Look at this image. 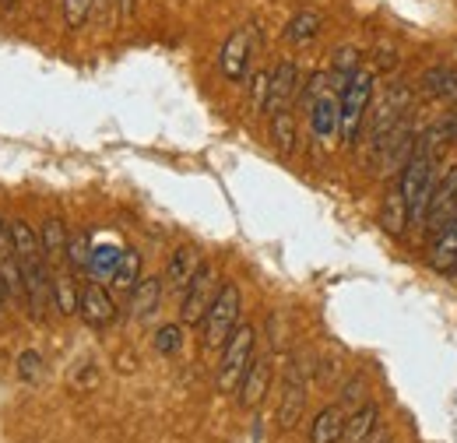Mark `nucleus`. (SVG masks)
<instances>
[{"instance_id": "obj_31", "label": "nucleus", "mask_w": 457, "mask_h": 443, "mask_svg": "<svg viewBox=\"0 0 457 443\" xmlns=\"http://www.w3.org/2000/svg\"><path fill=\"white\" fill-rule=\"evenodd\" d=\"M268 85H271V71H257L250 78V106H253V113H264V106H268Z\"/></svg>"}, {"instance_id": "obj_39", "label": "nucleus", "mask_w": 457, "mask_h": 443, "mask_svg": "<svg viewBox=\"0 0 457 443\" xmlns=\"http://www.w3.org/2000/svg\"><path fill=\"white\" fill-rule=\"evenodd\" d=\"M454 275H457V272H454Z\"/></svg>"}, {"instance_id": "obj_38", "label": "nucleus", "mask_w": 457, "mask_h": 443, "mask_svg": "<svg viewBox=\"0 0 457 443\" xmlns=\"http://www.w3.org/2000/svg\"><path fill=\"white\" fill-rule=\"evenodd\" d=\"M7 4H18V0H7Z\"/></svg>"}, {"instance_id": "obj_20", "label": "nucleus", "mask_w": 457, "mask_h": 443, "mask_svg": "<svg viewBox=\"0 0 457 443\" xmlns=\"http://www.w3.org/2000/svg\"><path fill=\"white\" fill-rule=\"evenodd\" d=\"M11 243H14V257H18V261H46V257H43L39 232H36L29 222H21V219L11 222Z\"/></svg>"}, {"instance_id": "obj_37", "label": "nucleus", "mask_w": 457, "mask_h": 443, "mask_svg": "<svg viewBox=\"0 0 457 443\" xmlns=\"http://www.w3.org/2000/svg\"><path fill=\"white\" fill-rule=\"evenodd\" d=\"M116 7H120V14H130V0H116Z\"/></svg>"}, {"instance_id": "obj_12", "label": "nucleus", "mask_w": 457, "mask_h": 443, "mask_svg": "<svg viewBox=\"0 0 457 443\" xmlns=\"http://www.w3.org/2000/svg\"><path fill=\"white\" fill-rule=\"evenodd\" d=\"M271 388V359H257L253 355V363H250V370L243 373V380H239V408H246V412H253V408H261V401H264V394Z\"/></svg>"}, {"instance_id": "obj_32", "label": "nucleus", "mask_w": 457, "mask_h": 443, "mask_svg": "<svg viewBox=\"0 0 457 443\" xmlns=\"http://www.w3.org/2000/svg\"><path fill=\"white\" fill-rule=\"evenodd\" d=\"M18 377H21L25 384H36V380L43 377V355L32 352V348L21 352V355H18Z\"/></svg>"}, {"instance_id": "obj_36", "label": "nucleus", "mask_w": 457, "mask_h": 443, "mask_svg": "<svg viewBox=\"0 0 457 443\" xmlns=\"http://www.w3.org/2000/svg\"><path fill=\"white\" fill-rule=\"evenodd\" d=\"M362 443H391V437H387V430H373Z\"/></svg>"}, {"instance_id": "obj_10", "label": "nucleus", "mask_w": 457, "mask_h": 443, "mask_svg": "<svg viewBox=\"0 0 457 443\" xmlns=\"http://www.w3.org/2000/svg\"><path fill=\"white\" fill-rule=\"evenodd\" d=\"M78 313L85 317V324L88 328H110L116 321V303L113 296L99 285V281H88L85 288H81V299H78Z\"/></svg>"}, {"instance_id": "obj_22", "label": "nucleus", "mask_w": 457, "mask_h": 443, "mask_svg": "<svg viewBox=\"0 0 457 443\" xmlns=\"http://www.w3.org/2000/svg\"><path fill=\"white\" fill-rule=\"evenodd\" d=\"M67 225L60 219L43 222V232H39V243H43V257L46 261H63L67 257Z\"/></svg>"}, {"instance_id": "obj_1", "label": "nucleus", "mask_w": 457, "mask_h": 443, "mask_svg": "<svg viewBox=\"0 0 457 443\" xmlns=\"http://www.w3.org/2000/svg\"><path fill=\"white\" fill-rule=\"evenodd\" d=\"M373 85H377V78H373V71H366V67H359L348 81L342 85V99H338V134H342L345 145H355L359 141V134H362V127H366V113H370V103H373Z\"/></svg>"}, {"instance_id": "obj_15", "label": "nucleus", "mask_w": 457, "mask_h": 443, "mask_svg": "<svg viewBox=\"0 0 457 443\" xmlns=\"http://www.w3.org/2000/svg\"><path fill=\"white\" fill-rule=\"evenodd\" d=\"M338 113H342V106H338V96L331 88L310 106V127L320 141H331L338 134Z\"/></svg>"}, {"instance_id": "obj_2", "label": "nucleus", "mask_w": 457, "mask_h": 443, "mask_svg": "<svg viewBox=\"0 0 457 443\" xmlns=\"http://www.w3.org/2000/svg\"><path fill=\"white\" fill-rule=\"evenodd\" d=\"M239 310H243V296H239V285L236 281H222L204 321H201V338H204V348H222L226 338L239 328Z\"/></svg>"}, {"instance_id": "obj_16", "label": "nucleus", "mask_w": 457, "mask_h": 443, "mask_svg": "<svg viewBox=\"0 0 457 443\" xmlns=\"http://www.w3.org/2000/svg\"><path fill=\"white\" fill-rule=\"evenodd\" d=\"M201 254L194 250V247H179V250H172L170 264H166V281H170V288L176 292H183L187 285H190V278L201 272Z\"/></svg>"}, {"instance_id": "obj_6", "label": "nucleus", "mask_w": 457, "mask_h": 443, "mask_svg": "<svg viewBox=\"0 0 457 443\" xmlns=\"http://www.w3.org/2000/svg\"><path fill=\"white\" fill-rule=\"evenodd\" d=\"M253 39H257V29H253V25H243V29H236V32L228 36L226 46H222V54H219L222 74H226L228 81H236V85H239V81L246 78V71H250Z\"/></svg>"}, {"instance_id": "obj_26", "label": "nucleus", "mask_w": 457, "mask_h": 443, "mask_svg": "<svg viewBox=\"0 0 457 443\" xmlns=\"http://www.w3.org/2000/svg\"><path fill=\"white\" fill-rule=\"evenodd\" d=\"M74 272H88V261H92V236L88 232H74L67 239V257H63Z\"/></svg>"}, {"instance_id": "obj_35", "label": "nucleus", "mask_w": 457, "mask_h": 443, "mask_svg": "<svg viewBox=\"0 0 457 443\" xmlns=\"http://www.w3.org/2000/svg\"><path fill=\"white\" fill-rule=\"evenodd\" d=\"M355 390H362V384H359V380H352V384H348V388H345V401H348V405H355V408H359V394H355Z\"/></svg>"}, {"instance_id": "obj_30", "label": "nucleus", "mask_w": 457, "mask_h": 443, "mask_svg": "<svg viewBox=\"0 0 457 443\" xmlns=\"http://www.w3.org/2000/svg\"><path fill=\"white\" fill-rule=\"evenodd\" d=\"M60 11H63L67 29H81L92 14V0H60Z\"/></svg>"}, {"instance_id": "obj_28", "label": "nucleus", "mask_w": 457, "mask_h": 443, "mask_svg": "<svg viewBox=\"0 0 457 443\" xmlns=\"http://www.w3.org/2000/svg\"><path fill=\"white\" fill-rule=\"evenodd\" d=\"M179 348H183V324H162V328L155 331V352L172 355V352H179Z\"/></svg>"}, {"instance_id": "obj_9", "label": "nucleus", "mask_w": 457, "mask_h": 443, "mask_svg": "<svg viewBox=\"0 0 457 443\" xmlns=\"http://www.w3.org/2000/svg\"><path fill=\"white\" fill-rule=\"evenodd\" d=\"M426 261H429V268L440 272V275H454L457 272V212L444 222V229H436V232L429 236Z\"/></svg>"}, {"instance_id": "obj_17", "label": "nucleus", "mask_w": 457, "mask_h": 443, "mask_svg": "<svg viewBox=\"0 0 457 443\" xmlns=\"http://www.w3.org/2000/svg\"><path fill=\"white\" fill-rule=\"evenodd\" d=\"M320 29H324V14L313 11V7H303V11H295V14L288 18L286 43H292V46H306V43H313V39L320 36Z\"/></svg>"}, {"instance_id": "obj_21", "label": "nucleus", "mask_w": 457, "mask_h": 443, "mask_svg": "<svg viewBox=\"0 0 457 443\" xmlns=\"http://www.w3.org/2000/svg\"><path fill=\"white\" fill-rule=\"evenodd\" d=\"M380 225H384V232L387 236H395L401 239L404 236V229H408V208H404V197H401V190H387V197H384V208H380Z\"/></svg>"}, {"instance_id": "obj_7", "label": "nucleus", "mask_w": 457, "mask_h": 443, "mask_svg": "<svg viewBox=\"0 0 457 443\" xmlns=\"http://www.w3.org/2000/svg\"><path fill=\"white\" fill-rule=\"evenodd\" d=\"M306 408V370L292 359L286 370V384H282V401H278V426L295 430Z\"/></svg>"}, {"instance_id": "obj_34", "label": "nucleus", "mask_w": 457, "mask_h": 443, "mask_svg": "<svg viewBox=\"0 0 457 443\" xmlns=\"http://www.w3.org/2000/svg\"><path fill=\"white\" fill-rule=\"evenodd\" d=\"M395 63H398V54H395V46H380V50H377V67H380V71H391Z\"/></svg>"}, {"instance_id": "obj_25", "label": "nucleus", "mask_w": 457, "mask_h": 443, "mask_svg": "<svg viewBox=\"0 0 457 443\" xmlns=\"http://www.w3.org/2000/svg\"><path fill=\"white\" fill-rule=\"evenodd\" d=\"M271 138H275V145H278L282 155H292V152H295V141H299V138H295V116L288 110L271 116Z\"/></svg>"}, {"instance_id": "obj_24", "label": "nucleus", "mask_w": 457, "mask_h": 443, "mask_svg": "<svg viewBox=\"0 0 457 443\" xmlns=\"http://www.w3.org/2000/svg\"><path fill=\"white\" fill-rule=\"evenodd\" d=\"M78 299H81V288L71 275H57L54 278V310H60L63 317L78 313Z\"/></svg>"}, {"instance_id": "obj_19", "label": "nucleus", "mask_w": 457, "mask_h": 443, "mask_svg": "<svg viewBox=\"0 0 457 443\" xmlns=\"http://www.w3.org/2000/svg\"><path fill=\"white\" fill-rule=\"evenodd\" d=\"M345 430V412L342 405H328L317 412L313 426H310V443H342Z\"/></svg>"}, {"instance_id": "obj_13", "label": "nucleus", "mask_w": 457, "mask_h": 443, "mask_svg": "<svg viewBox=\"0 0 457 443\" xmlns=\"http://www.w3.org/2000/svg\"><path fill=\"white\" fill-rule=\"evenodd\" d=\"M419 85H422V92H426L429 99H444V103L457 99V71L451 63H433V67H426L422 78H419Z\"/></svg>"}, {"instance_id": "obj_29", "label": "nucleus", "mask_w": 457, "mask_h": 443, "mask_svg": "<svg viewBox=\"0 0 457 443\" xmlns=\"http://www.w3.org/2000/svg\"><path fill=\"white\" fill-rule=\"evenodd\" d=\"M331 71H335V78L338 81H348L355 71H359V50L355 46H338V54H335V63H331Z\"/></svg>"}, {"instance_id": "obj_14", "label": "nucleus", "mask_w": 457, "mask_h": 443, "mask_svg": "<svg viewBox=\"0 0 457 443\" xmlns=\"http://www.w3.org/2000/svg\"><path fill=\"white\" fill-rule=\"evenodd\" d=\"M127 296H130V317L134 321H148L162 303V278H141Z\"/></svg>"}, {"instance_id": "obj_23", "label": "nucleus", "mask_w": 457, "mask_h": 443, "mask_svg": "<svg viewBox=\"0 0 457 443\" xmlns=\"http://www.w3.org/2000/svg\"><path fill=\"white\" fill-rule=\"evenodd\" d=\"M116 292H130L141 281V254L137 250H123V257L116 261L113 275H110Z\"/></svg>"}, {"instance_id": "obj_27", "label": "nucleus", "mask_w": 457, "mask_h": 443, "mask_svg": "<svg viewBox=\"0 0 457 443\" xmlns=\"http://www.w3.org/2000/svg\"><path fill=\"white\" fill-rule=\"evenodd\" d=\"M123 257V250L113 247V243H106V247H92V261H88V275L96 278H110L116 268V261Z\"/></svg>"}, {"instance_id": "obj_11", "label": "nucleus", "mask_w": 457, "mask_h": 443, "mask_svg": "<svg viewBox=\"0 0 457 443\" xmlns=\"http://www.w3.org/2000/svg\"><path fill=\"white\" fill-rule=\"evenodd\" d=\"M299 96V67L292 60H282L275 71H271V85H268V106L264 113L275 116V113L288 110V103Z\"/></svg>"}, {"instance_id": "obj_4", "label": "nucleus", "mask_w": 457, "mask_h": 443, "mask_svg": "<svg viewBox=\"0 0 457 443\" xmlns=\"http://www.w3.org/2000/svg\"><path fill=\"white\" fill-rule=\"evenodd\" d=\"M21 264V288L25 306L36 321H46V310L54 306V278L46 272V261H18Z\"/></svg>"}, {"instance_id": "obj_8", "label": "nucleus", "mask_w": 457, "mask_h": 443, "mask_svg": "<svg viewBox=\"0 0 457 443\" xmlns=\"http://www.w3.org/2000/svg\"><path fill=\"white\" fill-rule=\"evenodd\" d=\"M457 212V166L444 169V176L436 180V190H433V201H429V212L422 229L433 236L436 229H444V222Z\"/></svg>"}, {"instance_id": "obj_33", "label": "nucleus", "mask_w": 457, "mask_h": 443, "mask_svg": "<svg viewBox=\"0 0 457 443\" xmlns=\"http://www.w3.org/2000/svg\"><path fill=\"white\" fill-rule=\"evenodd\" d=\"M14 257V243H11V222L0 215V261Z\"/></svg>"}, {"instance_id": "obj_3", "label": "nucleus", "mask_w": 457, "mask_h": 443, "mask_svg": "<svg viewBox=\"0 0 457 443\" xmlns=\"http://www.w3.org/2000/svg\"><path fill=\"white\" fill-rule=\"evenodd\" d=\"M253 348H257V331H253L250 324H239V328L226 338V345H222V363H219V388L226 390V394H232V390L239 388L243 373H246L250 363H253Z\"/></svg>"}, {"instance_id": "obj_18", "label": "nucleus", "mask_w": 457, "mask_h": 443, "mask_svg": "<svg viewBox=\"0 0 457 443\" xmlns=\"http://www.w3.org/2000/svg\"><path fill=\"white\" fill-rule=\"evenodd\" d=\"M380 422V408L373 401H362L348 419H345V430H342V443H362Z\"/></svg>"}, {"instance_id": "obj_5", "label": "nucleus", "mask_w": 457, "mask_h": 443, "mask_svg": "<svg viewBox=\"0 0 457 443\" xmlns=\"http://www.w3.org/2000/svg\"><path fill=\"white\" fill-rule=\"evenodd\" d=\"M219 292V281H215V268L212 264H201V272L190 278V285L183 288V306H179V324H201L212 299Z\"/></svg>"}]
</instances>
